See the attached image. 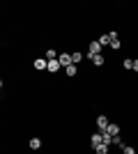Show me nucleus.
<instances>
[{
    "mask_svg": "<svg viewBox=\"0 0 138 154\" xmlns=\"http://www.w3.org/2000/svg\"><path fill=\"white\" fill-rule=\"evenodd\" d=\"M101 51H104V46L99 44V42H92L90 46H87V58H94V55H101Z\"/></svg>",
    "mask_w": 138,
    "mask_h": 154,
    "instance_id": "nucleus-1",
    "label": "nucleus"
},
{
    "mask_svg": "<svg viewBox=\"0 0 138 154\" xmlns=\"http://www.w3.org/2000/svg\"><path fill=\"white\" fill-rule=\"evenodd\" d=\"M108 117L106 115H97V127H99V131H101V134H106V129H108Z\"/></svg>",
    "mask_w": 138,
    "mask_h": 154,
    "instance_id": "nucleus-2",
    "label": "nucleus"
},
{
    "mask_svg": "<svg viewBox=\"0 0 138 154\" xmlns=\"http://www.w3.org/2000/svg\"><path fill=\"white\" fill-rule=\"evenodd\" d=\"M60 64H62V69H67V67H69V64H74L72 62V53H60Z\"/></svg>",
    "mask_w": 138,
    "mask_h": 154,
    "instance_id": "nucleus-3",
    "label": "nucleus"
},
{
    "mask_svg": "<svg viewBox=\"0 0 138 154\" xmlns=\"http://www.w3.org/2000/svg\"><path fill=\"white\" fill-rule=\"evenodd\" d=\"M101 143H104V134H101V131H99V134H94L90 138V145H92V149H97L99 145H101Z\"/></svg>",
    "mask_w": 138,
    "mask_h": 154,
    "instance_id": "nucleus-4",
    "label": "nucleus"
},
{
    "mask_svg": "<svg viewBox=\"0 0 138 154\" xmlns=\"http://www.w3.org/2000/svg\"><path fill=\"white\" fill-rule=\"evenodd\" d=\"M108 35H111V48L113 51H120V37H118V32H108Z\"/></svg>",
    "mask_w": 138,
    "mask_h": 154,
    "instance_id": "nucleus-5",
    "label": "nucleus"
},
{
    "mask_svg": "<svg viewBox=\"0 0 138 154\" xmlns=\"http://www.w3.org/2000/svg\"><path fill=\"white\" fill-rule=\"evenodd\" d=\"M35 69H39V71L48 69V60H46V58H37V60H35Z\"/></svg>",
    "mask_w": 138,
    "mask_h": 154,
    "instance_id": "nucleus-6",
    "label": "nucleus"
},
{
    "mask_svg": "<svg viewBox=\"0 0 138 154\" xmlns=\"http://www.w3.org/2000/svg\"><path fill=\"white\" fill-rule=\"evenodd\" d=\"M106 134H108V136H113V138H115V136H120V124L111 122V124H108V129H106Z\"/></svg>",
    "mask_w": 138,
    "mask_h": 154,
    "instance_id": "nucleus-7",
    "label": "nucleus"
},
{
    "mask_svg": "<svg viewBox=\"0 0 138 154\" xmlns=\"http://www.w3.org/2000/svg\"><path fill=\"white\" fill-rule=\"evenodd\" d=\"M60 67H62V64H60V60H51V62H48V69H46V71H51V74H58Z\"/></svg>",
    "mask_w": 138,
    "mask_h": 154,
    "instance_id": "nucleus-8",
    "label": "nucleus"
},
{
    "mask_svg": "<svg viewBox=\"0 0 138 154\" xmlns=\"http://www.w3.org/2000/svg\"><path fill=\"white\" fill-rule=\"evenodd\" d=\"M65 74H67V76H69V78H74V76H76V74H78V64H69V67H67V69H65Z\"/></svg>",
    "mask_w": 138,
    "mask_h": 154,
    "instance_id": "nucleus-9",
    "label": "nucleus"
},
{
    "mask_svg": "<svg viewBox=\"0 0 138 154\" xmlns=\"http://www.w3.org/2000/svg\"><path fill=\"white\" fill-rule=\"evenodd\" d=\"M28 147H30V149H39V147H41V138H30Z\"/></svg>",
    "mask_w": 138,
    "mask_h": 154,
    "instance_id": "nucleus-10",
    "label": "nucleus"
},
{
    "mask_svg": "<svg viewBox=\"0 0 138 154\" xmlns=\"http://www.w3.org/2000/svg\"><path fill=\"white\" fill-rule=\"evenodd\" d=\"M97 42H99V44H101V46H111V35L106 32V35H101V37L97 39Z\"/></svg>",
    "mask_w": 138,
    "mask_h": 154,
    "instance_id": "nucleus-11",
    "label": "nucleus"
},
{
    "mask_svg": "<svg viewBox=\"0 0 138 154\" xmlns=\"http://www.w3.org/2000/svg\"><path fill=\"white\" fill-rule=\"evenodd\" d=\"M106 62V58H104V53H101V55H94V58H92V64H94V67H101V64Z\"/></svg>",
    "mask_w": 138,
    "mask_h": 154,
    "instance_id": "nucleus-12",
    "label": "nucleus"
},
{
    "mask_svg": "<svg viewBox=\"0 0 138 154\" xmlns=\"http://www.w3.org/2000/svg\"><path fill=\"white\" fill-rule=\"evenodd\" d=\"M108 149H111V145H106V143H101V145H99V147L94 149V152H97V154H108Z\"/></svg>",
    "mask_w": 138,
    "mask_h": 154,
    "instance_id": "nucleus-13",
    "label": "nucleus"
},
{
    "mask_svg": "<svg viewBox=\"0 0 138 154\" xmlns=\"http://www.w3.org/2000/svg\"><path fill=\"white\" fill-rule=\"evenodd\" d=\"M81 60H83V53H81V51H74V53H72V62H74V64H78Z\"/></svg>",
    "mask_w": 138,
    "mask_h": 154,
    "instance_id": "nucleus-14",
    "label": "nucleus"
},
{
    "mask_svg": "<svg viewBox=\"0 0 138 154\" xmlns=\"http://www.w3.org/2000/svg\"><path fill=\"white\" fill-rule=\"evenodd\" d=\"M46 60L51 62V60H58V53H55V48H48L46 51Z\"/></svg>",
    "mask_w": 138,
    "mask_h": 154,
    "instance_id": "nucleus-15",
    "label": "nucleus"
},
{
    "mask_svg": "<svg viewBox=\"0 0 138 154\" xmlns=\"http://www.w3.org/2000/svg\"><path fill=\"white\" fill-rule=\"evenodd\" d=\"M122 67H124V69H133V60H131V58L122 60Z\"/></svg>",
    "mask_w": 138,
    "mask_h": 154,
    "instance_id": "nucleus-16",
    "label": "nucleus"
},
{
    "mask_svg": "<svg viewBox=\"0 0 138 154\" xmlns=\"http://www.w3.org/2000/svg\"><path fill=\"white\" fill-rule=\"evenodd\" d=\"M113 145H118V147H124V143H122V138H120V136H115V138H113Z\"/></svg>",
    "mask_w": 138,
    "mask_h": 154,
    "instance_id": "nucleus-17",
    "label": "nucleus"
},
{
    "mask_svg": "<svg viewBox=\"0 0 138 154\" xmlns=\"http://www.w3.org/2000/svg\"><path fill=\"white\" fill-rule=\"evenodd\" d=\"M122 154H136V149L129 147V145H124V147H122Z\"/></svg>",
    "mask_w": 138,
    "mask_h": 154,
    "instance_id": "nucleus-18",
    "label": "nucleus"
},
{
    "mask_svg": "<svg viewBox=\"0 0 138 154\" xmlns=\"http://www.w3.org/2000/svg\"><path fill=\"white\" fill-rule=\"evenodd\" d=\"M133 71H138V60H133Z\"/></svg>",
    "mask_w": 138,
    "mask_h": 154,
    "instance_id": "nucleus-19",
    "label": "nucleus"
}]
</instances>
